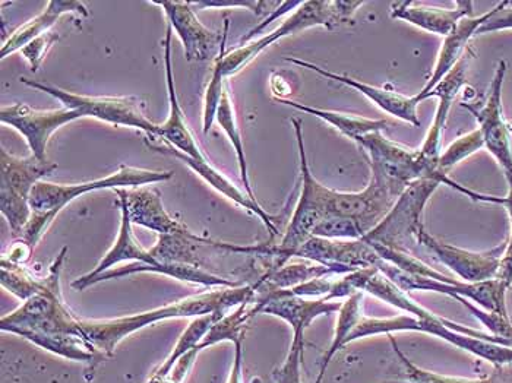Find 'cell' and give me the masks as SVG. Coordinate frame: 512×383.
<instances>
[{
  "instance_id": "obj_1",
  "label": "cell",
  "mask_w": 512,
  "mask_h": 383,
  "mask_svg": "<svg viewBox=\"0 0 512 383\" xmlns=\"http://www.w3.org/2000/svg\"><path fill=\"white\" fill-rule=\"evenodd\" d=\"M346 280L352 284L355 290L362 291V293L366 291L376 299L397 307L401 312L409 313V315L388 319L362 318L347 340V345L353 341L362 340V338L374 337V335L422 332V334L441 338L454 347L461 348L479 359L492 363L493 366L501 367L505 364H512L511 347L499 345L495 337L485 334V332L476 331L469 326L457 324V322L429 312L428 309L410 299L406 291L391 283L385 275L378 271V268L372 267L350 272L346 275Z\"/></svg>"
},
{
  "instance_id": "obj_2",
  "label": "cell",
  "mask_w": 512,
  "mask_h": 383,
  "mask_svg": "<svg viewBox=\"0 0 512 383\" xmlns=\"http://www.w3.org/2000/svg\"><path fill=\"white\" fill-rule=\"evenodd\" d=\"M256 302V290L251 286L223 287L210 293L188 297L169 306L109 321L78 322V335L87 341L101 357L112 356L120 341L129 335L167 319L199 318L216 312H229L232 307Z\"/></svg>"
},
{
  "instance_id": "obj_3",
  "label": "cell",
  "mask_w": 512,
  "mask_h": 383,
  "mask_svg": "<svg viewBox=\"0 0 512 383\" xmlns=\"http://www.w3.org/2000/svg\"><path fill=\"white\" fill-rule=\"evenodd\" d=\"M173 177L172 172H153V170L137 169V167L122 166L118 172L93 180V182L62 185V183H36L30 196V207L33 211L30 223L22 231L20 239L31 248H36L50 224L58 217L59 212L71 204L74 199L101 189L142 188L153 183L166 182Z\"/></svg>"
},
{
  "instance_id": "obj_4",
  "label": "cell",
  "mask_w": 512,
  "mask_h": 383,
  "mask_svg": "<svg viewBox=\"0 0 512 383\" xmlns=\"http://www.w3.org/2000/svg\"><path fill=\"white\" fill-rule=\"evenodd\" d=\"M365 5V2H344V0H308L303 2L296 9L295 14L290 15L277 30L271 31L267 36L261 39L243 44L232 52L226 53L227 31H229V21L226 20L223 31V41H221L220 52L216 59V65L220 68L224 78L233 77L237 72L242 71L255 58H258L265 49L284 39V37L293 36L300 31L308 30L312 27L333 28L344 22L350 21L355 14L356 9Z\"/></svg>"
},
{
  "instance_id": "obj_5",
  "label": "cell",
  "mask_w": 512,
  "mask_h": 383,
  "mask_svg": "<svg viewBox=\"0 0 512 383\" xmlns=\"http://www.w3.org/2000/svg\"><path fill=\"white\" fill-rule=\"evenodd\" d=\"M293 128L299 147L300 177H302V192L299 201L290 218L289 226L284 231L283 239L278 245L251 246V253L268 256L273 259V267L268 271H274L286 265L293 258L297 249L305 245L312 237L316 224L327 217L325 212V191L327 186L319 183L309 169L308 157H306L305 142H303L302 122L292 119Z\"/></svg>"
},
{
  "instance_id": "obj_6",
  "label": "cell",
  "mask_w": 512,
  "mask_h": 383,
  "mask_svg": "<svg viewBox=\"0 0 512 383\" xmlns=\"http://www.w3.org/2000/svg\"><path fill=\"white\" fill-rule=\"evenodd\" d=\"M355 142L371 167V179L393 193L395 198L417 180L438 179L442 185L453 189L457 183L438 174L436 166L429 163L420 150H407L385 138L382 131L360 136Z\"/></svg>"
},
{
  "instance_id": "obj_7",
  "label": "cell",
  "mask_w": 512,
  "mask_h": 383,
  "mask_svg": "<svg viewBox=\"0 0 512 383\" xmlns=\"http://www.w3.org/2000/svg\"><path fill=\"white\" fill-rule=\"evenodd\" d=\"M68 249L60 250L58 258L50 267L49 288L25 300L9 315L3 316L0 328L3 332H12L25 338L28 335H78L77 316L63 303L60 294V272ZM81 338V337H79Z\"/></svg>"
},
{
  "instance_id": "obj_8",
  "label": "cell",
  "mask_w": 512,
  "mask_h": 383,
  "mask_svg": "<svg viewBox=\"0 0 512 383\" xmlns=\"http://www.w3.org/2000/svg\"><path fill=\"white\" fill-rule=\"evenodd\" d=\"M58 164L40 161L39 158H20L9 154L2 147L0 153V211L8 221L12 233L20 237L30 223V196L36 183L44 176L55 172Z\"/></svg>"
},
{
  "instance_id": "obj_9",
  "label": "cell",
  "mask_w": 512,
  "mask_h": 383,
  "mask_svg": "<svg viewBox=\"0 0 512 383\" xmlns=\"http://www.w3.org/2000/svg\"><path fill=\"white\" fill-rule=\"evenodd\" d=\"M442 185L438 179H422L412 183L379 221L375 229L369 231L363 240L385 248L407 252V243L416 240L417 234L425 230L423 212L434 193Z\"/></svg>"
},
{
  "instance_id": "obj_10",
  "label": "cell",
  "mask_w": 512,
  "mask_h": 383,
  "mask_svg": "<svg viewBox=\"0 0 512 383\" xmlns=\"http://www.w3.org/2000/svg\"><path fill=\"white\" fill-rule=\"evenodd\" d=\"M20 81L27 87L55 97L69 110H75L81 117H94L101 122L115 126H129L147 132L151 138H160V125L151 122L144 115V103L138 97H87L69 93L53 85L31 81L21 77Z\"/></svg>"
},
{
  "instance_id": "obj_11",
  "label": "cell",
  "mask_w": 512,
  "mask_h": 383,
  "mask_svg": "<svg viewBox=\"0 0 512 383\" xmlns=\"http://www.w3.org/2000/svg\"><path fill=\"white\" fill-rule=\"evenodd\" d=\"M375 268H378L382 275H385L391 283L406 293L409 291H432V293L445 294L451 299L463 297L479 306L480 309L502 316H510L507 307L508 288L498 278L483 281V283H466V281L457 280H454L453 283H444V281L432 280V278L407 274L382 259Z\"/></svg>"
},
{
  "instance_id": "obj_12",
  "label": "cell",
  "mask_w": 512,
  "mask_h": 383,
  "mask_svg": "<svg viewBox=\"0 0 512 383\" xmlns=\"http://www.w3.org/2000/svg\"><path fill=\"white\" fill-rule=\"evenodd\" d=\"M507 63L499 62L495 77L489 88V96L482 107H473L463 104L464 109L469 110L474 119L479 123L485 148L493 155L499 166L504 170L505 176H512V136L502 107V87H504Z\"/></svg>"
},
{
  "instance_id": "obj_13",
  "label": "cell",
  "mask_w": 512,
  "mask_h": 383,
  "mask_svg": "<svg viewBox=\"0 0 512 383\" xmlns=\"http://www.w3.org/2000/svg\"><path fill=\"white\" fill-rule=\"evenodd\" d=\"M416 242L425 246L442 265L451 269L466 283L495 280L501 267L502 255L507 248V242H504L486 252H473L439 242L431 234L426 233V230L417 234Z\"/></svg>"
},
{
  "instance_id": "obj_14",
  "label": "cell",
  "mask_w": 512,
  "mask_h": 383,
  "mask_svg": "<svg viewBox=\"0 0 512 383\" xmlns=\"http://www.w3.org/2000/svg\"><path fill=\"white\" fill-rule=\"evenodd\" d=\"M81 119V115L75 110H36L28 104L17 103L12 106H3L0 110V120L5 125L12 126L20 132L30 147L31 155L40 161H47V144L50 136L55 134L62 126Z\"/></svg>"
},
{
  "instance_id": "obj_15",
  "label": "cell",
  "mask_w": 512,
  "mask_h": 383,
  "mask_svg": "<svg viewBox=\"0 0 512 383\" xmlns=\"http://www.w3.org/2000/svg\"><path fill=\"white\" fill-rule=\"evenodd\" d=\"M397 199L384 186L371 179L365 191L338 192L327 188L325 212L327 215L353 218L368 234L390 212Z\"/></svg>"
},
{
  "instance_id": "obj_16",
  "label": "cell",
  "mask_w": 512,
  "mask_h": 383,
  "mask_svg": "<svg viewBox=\"0 0 512 383\" xmlns=\"http://www.w3.org/2000/svg\"><path fill=\"white\" fill-rule=\"evenodd\" d=\"M293 258L308 259L316 264L337 269L347 275L359 269L376 267L381 258L366 240H334L312 236L296 250Z\"/></svg>"
},
{
  "instance_id": "obj_17",
  "label": "cell",
  "mask_w": 512,
  "mask_h": 383,
  "mask_svg": "<svg viewBox=\"0 0 512 383\" xmlns=\"http://www.w3.org/2000/svg\"><path fill=\"white\" fill-rule=\"evenodd\" d=\"M163 8L164 14L169 18L170 27L176 31L188 62H205L213 58L217 50L220 52L223 34L208 30L195 15V9L189 2L179 0H161L151 2Z\"/></svg>"
},
{
  "instance_id": "obj_18",
  "label": "cell",
  "mask_w": 512,
  "mask_h": 383,
  "mask_svg": "<svg viewBox=\"0 0 512 383\" xmlns=\"http://www.w3.org/2000/svg\"><path fill=\"white\" fill-rule=\"evenodd\" d=\"M343 303H337V300H330L321 297V299H303V297L290 296L283 290L265 291L264 296L259 297L252 307V313L259 315L276 316L283 319L292 326L293 332H305L312 322L319 316L333 315L341 309Z\"/></svg>"
},
{
  "instance_id": "obj_19",
  "label": "cell",
  "mask_w": 512,
  "mask_h": 383,
  "mask_svg": "<svg viewBox=\"0 0 512 383\" xmlns=\"http://www.w3.org/2000/svg\"><path fill=\"white\" fill-rule=\"evenodd\" d=\"M470 53L461 58L460 62L455 65L453 71L447 75L434 90L429 91L425 96H419L422 101L428 98L438 97L439 104L436 109L435 119L429 128L428 135H426L425 142H423L420 153L423 157L438 167V158L441 155L442 134L447 125L448 115H450L451 107H453L455 98L460 94L461 88L466 85L467 68H469ZM438 172V170H436Z\"/></svg>"
},
{
  "instance_id": "obj_20",
  "label": "cell",
  "mask_w": 512,
  "mask_h": 383,
  "mask_svg": "<svg viewBox=\"0 0 512 383\" xmlns=\"http://www.w3.org/2000/svg\"><path fill=\"white\" fill-rule=\"evenodd\" d=\"M286 60L287 62L293 63V65L311 69V71L316 72V74L321 75V77L340 82V84L347 85V87L359 91L360 94H363L368 100L375 103L379 109L390 113L391 116L397 117V119L403 120V122L410 123L414 128H419L420 120L419 116H417V107L422 103V98L419 97V94L413 97H406L403 96V94L395 93V91L365 84V82L346 77V75L334 74V72L327 71V69L321 68V66L306 62V60L295 58H286Z\"/></svg>"
},
{
  "instance_id": "obj_21",
  "label": "cell",
  "mask_w": 512,
  "mask_h": 383,
  "mask_svg": "<svg viewBox=\"0 0 512 383\" xmlns=\"http://www.w3.org/2000/svg\"><path fill=\"white\" fill-rule=\"evenodd\" d=\"M158 141H161V145L150 144V142H147L148 147H150L151 150L158 151V153L172 155V157L178 158V160L182 161L183 164H186L189 169H192L195 173L199 174L205 182L210 183L216 191L223 193V195L226 196V198H229L230 201L235 202V204L240 205V207L245 208V210L254 212L255 215H258V217L261 218V221L265 224L267 230L270 231L271 240L276 239L278 234V227L276 226L278 217L268 214V212L265 211L264 208L255 201V199H252L248 193L240 191L235 183L230 182L223 173L214 169V167L208 163V160H194V158L180 153L179 150H176L175 147L167 144L163 139H158Z\"/></svg>"
},
{
  "instance_id": "obj_22",
  "label": "cell",
  "mask_w": 512,
  "mask_h": 383,
  "mask_svg": "<svg viewBox=\"0 0 512 383\" xmlns=\"http://www.w3.org/2000/svg\"><path fill=\"white\" fill-rule=\"evenodd\" d=\"M454 9L432 8L417 2H394L391 18L409 22L420 30L448 37L464 18L472 17L473 2H455Z\"/></svg>"
},
{
  "instance_id": "obj_23",
  "label": "cell",
  "mask_w": 512,
  "mask_h": 383,
  "mask_svg": "<svg viewBox=\"0 0 512 383\" xmlns=\"http://www.w3.org/2000/svg\"><path fill=\"white\" fill-rule=\"evenodd\" d=\"M172 30L173 28L169 24L166 31V40H164V65H166L170 113L169 119L163 125H160V138L158 139H163L167 144L179 150L180 153L188 155V157L194 158V160L207 161L205 155L199 150L194 135L189 131L188 125L185 122V115H183L182 109H180L178 94H176L175 77H173Z\"/></svg>"
},
{
  "instance_id": "obj_24",
  "label": "cell",
  "mask_w": 512,
  "mask_h": 383,
  "mask_svg": "<svg viewBox=\"0 0 512 383\" xmlns=\"http://www.w3.org/2000/svg\"><path fill=\"white\" fill-rule=\"evenodd\" d=\"M118 196L120 208H122V220H120L118 240H116L113 248L103 256L100 264L97 265L93 271L88 272L87 275L78 278V280L72 283V288H75V290L82 291L90 287L91 283H93L99 275L103 274V272L110 271V269L116 267L120 262L135 261L145 265H154V267L161 265L153 258L150 249L142 248L137 240L134 239V234H132V221L131 217H129L125 196L120 195V193H118Z\"/></svg>"
},
{
  "instance_id": "obj_25",
  "label": "cell",
  "mask_w": 512,
  "mask_h": 383,
  "mask_svg": "<svg viewBox=\"0 0 512 383\" xmlns=\"http://www.w3.org/2000/svg\"><path fill=\"white\" fill-rule=\"evenodd\" d=\"M115 192L125 196L132 224L156 231L158 236L160 234L192 233L179 221L173 220L169 212L164 210L161 195L156 189L142 186V188L132 189V191L115 189Z\"/></svg>"
},
{
  "instance_id": "obj_26",
  "label": "cell",
  "mask_w": 512,
  "mask_h": 383,
  "mask_svg": "<svg viewBox=\"0 0 512 383\" xmlns=\"http://www.w3.org/2000/svg\"><path fill=\"white\" fill-rule=\"evenodd\" d=\"M507 2H499L495 8L491 9V11L486 12V14L480 15V17H469L464 18L458 22L457 27L450 36L445 37L444 43H442L441 50H439L438 60H436V65L434 68V74H432L431 79L426 82L425 87L420 91L419 96H425L429 91L434 90L436 85L442 81L451 71L455 68L458 62H460L461 58L466 55L467 46H469V41L476 36L479 28L482 27L485 22L491 20L493 15L505 6Z\"/></svg>"
},
{
  "instance_id": "obj_27",
  "label": "cell",
  "mask_w": 512,
  "mask_h": 383,
  "mask_svg": "<svg viewBox=\"0 0 512 383\" xmlns=\"http://www.w3.org/2000/svg\"><path fill=\"white\" fill-rule=\"evenodd\" d=\"M65 14H77L81 15V17H88L90 12H88V9L85 8L82 2H75V0H50V2H47L46 9L40 15H37L33 20L25 22L24 25L18 27L9 36L8 40L3 41L2 52H0L2 59L18 52V50L27 46L30 41L37 39V37L49 33V28L56 24V21Z\"/></svg>"
},
{
  "instance_id": "obj_28",
  "label": "cell",
  "mask_w": 512,
  "mask_h": 383,
  "mask_svg": "<svg viewBox=\"0 0 512 383\" xmlns=\"http://www.w3.org/2000/svg\"><path fill=\"white\" fill-rule=\"evenodd\" d=\"M137 272H156V274L167 275V277L176 278V280L185 281V283L201 284V286L207 287L240 286L236 281L218 277V275L205 271L204 268L191 267V265L185 264H161L154 267V265H145L141 262H135V264L128 265L125 268H118L116 271L110 269V271L103 272L91 283V286H96V284L103 283V281L113 280V278L137 274Z\"/></svg>"
},
{
  "instance_id": "obj_29",
  "label": "cell",
  "mask_w": 512,
  "mask_h": 383,
  "mask_svg": "<svg viewBox=\"0 0 512 383\" xmlns=\"http://www.w3.org/2000/svg\"><path fill=\"white\" fill-rule=\"evenodd\" d=\"M277 101L278 103L293 107V109L299 110V112L308 113V115L324 120L328 125L337 129L340 134L352 139L353 142H355L357 138H360V136L371 134V132L384 131L387 126H390V122H387V120H374L366 119V117L344 115V113L305 106V104L296 103V101L293 100Z\"/></svg>"
},
{
  "instance_id": "obj_30",
  "label": "cell",
  "mask_w": 512,
  "mask_h": 383,
  "mask_svg": "<svg viewBox=\"0 0 512 383\" xmlns=\"http://www.w3.org/2000/svg\"><path fill=\"white\" fill-rule=\"evenodd\" d=\"M333 274H340V272L337 269L316 264V262L309 261L305 264H289L287 262L281 268L268 271L254 287L255 290L264 287L265 291L287 290V288L296 287L299 284L316 280V278H325Z\"/></svg>"
},
{
  "instance_id": "obj_31",
  "label": "cell",
  "mask_w": 512,
  "mask_h": 383,
  "mask_svg": "<svg viewBox=\"0 0 512 383\" xmlns=\"http://www.w3.org/2000/svg\"><path fill=\"white\" fill-rule=\"evenodd\" d=\"M363 293L353 294L346 302L341 305V309L338 310L337 325H335V334L333 343L328 348L327 353L324 354L322 359L321 369H319L318 378L315 383H322L324 381L325 372H327L328 364L334 359L335 354L338 351L343 350L347 345L352 332L355 331L357 324L362 321V315H360V305H362Z\"/></svg>"
},
{
  "instance_id": "obj_32",
  "label": "cell",
  "mask_w": 512,
  "mask_h": 383,
  "mask_svg": "<svg viewBox=\"0 0 512 383\" xmlns=\"http://www.w3.org/2000/svg\"><path fill=\"white\" fill-rule=\"evenodd\" d=\"M249 305L251 303H243V305L236 307L232 313H227L220 321L211 326L202 343L198 345L199 350H205L211 345L224 343V341L233 344L243 341L246 326L254 318V313H252V309H249Z\"/></svg>"
},
{
  "instance_id": "obj_33",
  "label": "cell",
  "mask_w": 512,
  "mask_h": 383,
  "mask_svg": "<svg viewBox=\"0 0 512 383\" xmlns=\"http://www.w3.org/2000/svg\"><path fill=\"white\" fill-rule=\"evenodd\" d=\"M216 120L226 135L229 136L233 148H235L237 161H239L240 177H242L245 191L255 199L252 192L251 182H249L248 163H246L245 148H243L242 136H240L239 128H237L235 110H233L232 100H230L229 88L224 87L223 97H221L220 106H218ZM256 201V199H255Z\"/></svg>"
},
{
  "instance_id": "obj_34",
  "label": "cell",
  "mask_w": 512,
  "mask_h": 383,
  "mask_svg": "<svg viewBox=\"0 0 512 383\" xmlns=\"http://www.w3.org/2000/svg\"><path fill=\"white\" fill-rule=\"evenodd\" d=\"M2 286L18 299L28 300L49 288V277L37 278L22 265L2 261Z\"/></svg>"
},
{
  "instance_id": "obj_35",
  "label": "cell",
  "mask_w": 512,
  "mask_h": 383,
  "mask_svg": "<svg viewBox=\"0 0 512 383\" xmlns=\"http://www.w3.org/2000/svg\"><path fill=\"white\" fill-rule=\"evenodd\" d=\"M485 148V141H483L482 132L477 128L476 131L470 132V134L460 136L455 139L453 144L442 151L438 158V174L441 176H448V173L457 166L461 161L466 160L467 157L477 153V151Z\"/></svg>"
},
{
  "instance_id": "obj_36",
  "label": "cell",
  "mask_w": 512,
  "mask_h": 383,
  "mask_svg": "<svg viewBox=\"0 0 512 383\" xmlns=\"http://www.w3.org/2000/svg\"><path fill=\"white\" fill-rule=\"evenodd\" d=\"M394 353L397 354L398 360L404 367V381H391L384 383H498L495 376L483 379H464V378H451V376L436 375V373L429 372V370L422 369V367L414 364L403 351L398 348L394 338H391Z\"/></svg>"
},
{
  "instance_id": "obj_37",
  "label": "cell",
  "mask_w": 512,
  "mask_h": 383,
  "mask_svg": "<svg viewBox=\"0 0 512 383\" xmlns=\"http://www.w3.org/2000/svg\"><path fill=\"white\" fill-rule=\"evenodd\" d=\"M312 236L334 240H359L366 236V231L353 218L327 215L316 224Z\"/></svg>"
},
{
  "instance_id": "obj_38",
  "label": "cell",
  "mask_w": 512,
  "mask_h": 383,
  "mask_svg": "<svg viewBox=\"0 0 512 383\" xmlns=\"http://www.w3.org/2000/svg\"><path fill=\"white\" fill-rule=\"evenodd\" d=\"M303 348H305V332H293L289 354L284 363L273 372L274 383H302L300 364L303 359Z\"/></svg>"
},
{
  "instance_id": "obj_39",
  "label": "cell",
  "mask_w": 512,
  "mask_h": 383,
  "mask_svg": "<svg viewBox=\"0 0 512 383\" xmlns=\"http://www.w3.org/2000/svg\"><path fill=\"white\" fill-rule=\"evenodd\" d=\"M508 182V195L504 198L499 196H480L479 202H486V204L504 205L507 208L508 217H510L511 233L507 240V248H505L504 255L501 259V267H499L498 280L505 284V287L510 290L512 287V176H505Z\"/></svg>"
},
{
  "instance_id": "obj_40",
  "label": "cell",
  "mask_w": 512,
  "mask_h": 383,
  "mask_svg": "<svg viewBox=\"0 0 512 383\" xmlns=\"http://www.w3.org/2000/svg\"><path fill=\"white\" fill-rule=\"evenodd\" d=\"M192 8H245L254 12L255 15H262L265 11L274 12L281 5V2H261V0H198V2H189Z\"/></svg>"
},
{
  "instance_id": "obj_41",
  "label": "cell",
  "mask_w": 512,
  "mask_h": 383,
  "mask_svg": "<svg viewBox=\"0 0 512 383\" xmlns=\"http://www.w3.org/2000/svg\"><path fill=\"white\" fill-rule=\"evenodd\" d=\"M58 40L59 34L55 33V31H49V33L37 37V39L30 41L27 46L22 47L20 52L22 53V56H24L25 60L30 63L31 71H39L41 63H43L47 53H49L53 44Z\"/></svg>"
},
{
  "instance_id": "obj_42",
  "label": "cell",
  "mask_w": 512,
  "mask_h": 383,
  "mask_svg": "<svg viewBox=\"0 0 512 383\" xmlns=\"http://www.w3.org/2000/svg\"><path fill=\"white\" fill-rule=\"evenodd\" d=\"M199 348L195 347L194 350L188 351L185 356L180 357L175 366L170 370L169 375L161 381V383H183L185 382L186 376H188L189 370H191L192 364L197 360L199 354Z\"/></svg>"
},
{
  "instance_id": "obj_43",
  "label": "cell",
  "mask_w": 512,
  "mask_h": 383,
  "mask_svg": "<svg viewBox=\"0 0 512 383\" xmlns=\"http://www.w3.org/2000/svg\"><path fill=\"white\" fill-rule=\"evenodd\" d=\"M511 3H505V6H502L498 12L489 20L479 28L476 36H480V34H488L495 33V31L502 30H512V9L508 8Z\"/></svg>"
},
{
  "instance_id": "obj_44",
  "label": "cell",
  "mask_w": 512,
  "mask_h": 383,
  "mask_svg": "<svg viewBox=\"0 0 512 383\" xmlns=\"http://www.w3.org/2000/svg\"><path fill=\"white\" fill-rule=\"evenodd\" d=\"M33 248L28 246L27 243L18 239V242L12 243L11 249L6 255H3L2 261L9 262L14 265H24L25 262L30 261L33 255Z\"/></svg>"
},
{
  "instance_id": "obj_45",
  "label": "cell",
  "mask_w": 512,
  "mask_h": 383,
  "mask_svg": "<svg viewBox=\"0 0 512 383\" xmlns=\"http://www.w3.org/2000/svg\"><path fill=\"white\" fill-rule=\"evenodd\" d=\"M302 3L303 2H281V5L278 6L276 11L273 12V15H271V17H268L267 20L262 22V24H259L258 27L254 28V30L249 31L248 36L242 37L240 43H248V41L252 40V37H254L255 34H258L259 31L264 30V28L267 27V25L270 24L271 21L277 20V18H280L281 15L287 14V12L299 8V6L302 5Z\"/></svg>"
},
{
  "instance_id": "obj_46",
  "label": "cell",
  "mask_w": 512,
  "mask_h": 383,
  "mask_svg": "<svg viewBox=\"0 0 512 383\" xmlns=\"http://www.w3.org/2000/svg\"><path fill=\"white\" fill-rule=\"evenodd\" d=\"M233 345H235V360H233L232 370H230L229 382L227 383H243L242 341Z\"/></svg>"
},
{
  "instance_id": "obj_47",
  "label": "cell",
  "mask_w": 512,
  "mask_h": 383,
  "mask_svg": "<svg viewBox=\"0 0 512 383\" xmlns=\"http://www.w3.org/2000/svg\"><path fill=\"white\" fill-rule=\"evenodd\" d=\"M164 378H166V375H164V373L161 372L160 369H158L157 372L154 373L153 376H151L150 381H148L147 383H161V381H163Z\"/></svg>"
}]
</instances>
